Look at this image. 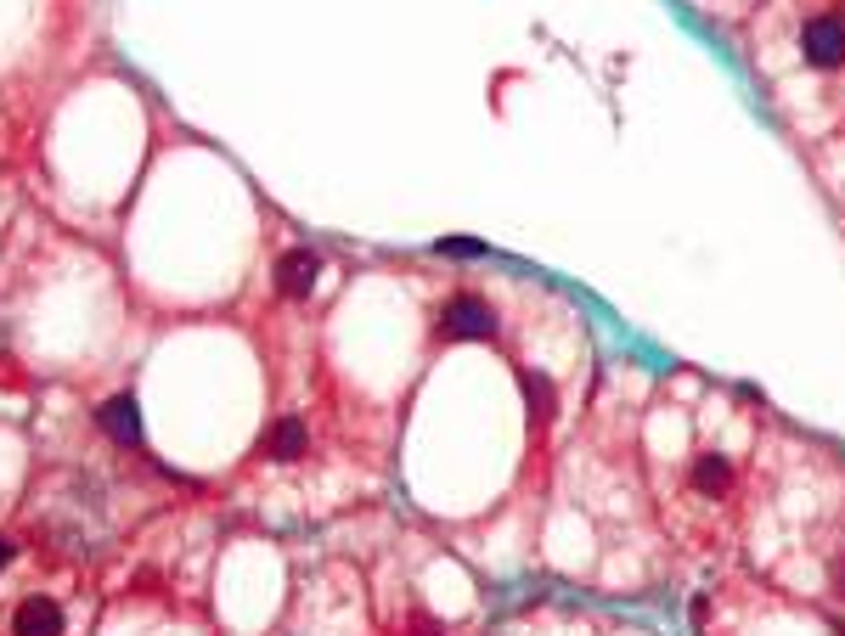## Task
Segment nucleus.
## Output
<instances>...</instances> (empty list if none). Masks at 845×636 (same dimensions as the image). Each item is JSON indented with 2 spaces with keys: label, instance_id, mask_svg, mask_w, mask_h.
I'll list each match as a JSON object with an SVG mask.
<instances>
[{
  "label": "nucleus",
  "instance_id": "nucleus-2",
  "mask_svg": "<svg viewBox=\"0 0 845 636\" xmlns=\"http://www.w3.org/2000/svg\"><path fill=\"white\" fill-rule=\"evenodd\" d=\"M800 51L811 69H840L845 62V17H811L806 35H800Z\"/></svg>",
  "mask_w": 845,
  "mask_h": 636
},
{
  "label": "nucleus",
  "instance_id": "nucleus-4",
  "mask_svg": "<svg viewBox=\"0 0 845 636\" xmlns=\"http://www.w3.org/2000/svg\"><path fill=\"white\" fill-rule=\"evenodd\" d=\"M316 271H321V259H316L310 248H287V254L277 259V288H282L287 298H305V293L316 288Z\"/></svg>",
  "mask_w": 845,
  "mask_h": 636
},
{
  "label": "nucleus",
  "instance_id": "nucleus-3",
  "mask_svg": "<svg viewBox=\"0 0 845 636\" xmlns=\"http://www.w3.org/2000/svg\"><path fill=\"white\" fill-rule=\"evenodd\" d=\"M96 423H102V433H108V440H119V445H136V440H142V406H136V394H113V400H102V412H96Z\"/></svg>",
  "mask_w": 845,
  "mask_h": 636
},
{
  "label": "nucleus",
  "instance_id": "nucleus-5",
  "mask_svg": "<svg viewBox=\"0 0 845 636\" xmlns=\"http://www.w3.org/2000/svg\"><path fill=\"white\" fill-rule=\"evenodd\" d=\"M12 636H62V609L51 597H28L12 614Z\"/></svg>",
  "mask_w": 845,
  "mask_h": 636
},
{
  "label": "nucleus",
  "instance_id": "nucleus-9",
  "mask_svg": "<svg viewBox=\"0 0 845 636\" xmlns=\"http://www.w3.org/2000/svg\"><path fill=\"white\" fill-rule=\"evenodd\" d=\"M440 254H451V259H479V254H485V243H474V237H445V243H440Z\"/></svg>",
  "mask_w": 845,
  "mask_h": 636
},
{
  "label": "nucleus",
  "instance_id": "nucleus-8",
  "mask_svg": "<svg viewBox=\"0 0 845 636\" xmlns=\"http://www.w3.org/2000/svg\"><path fill=\"white\" fill-rule=\"evenodd\" d=\"M525 400L536 406V417H552V383L541 372H525Z\"/></svg>",
  "mask_w": 845,
  "mask_h": 636
},
{
  "label": "nucleus",
  "instance_id": "nucleus-1",
  "mask_svg": "<svg viewBox=\"0 0 845 636\" xmlns=\"http://www.w3.org/2000/svg\"><path fill=\"white\" fill-rule=\"evenodd\" d=\"M440 332H445V339H491L497 310L485 305V298H474V293H457V298H445V310H440Z\"/></svg>",
  "mask_w": 845,
  "mask_h": 636
},
{
  "label": "nucleus",
  "instance_id": "nucleus-7",
  "mask_svg": "<svg viewBox=\"0 0 845 636\" xmlns=\"http://www.w3.org/2000/svg\"><path fill=\"white\" fill-rule=\"evenodd\" d=\"M694 485H699L705 496H722V490L733 485V467H727V456H699V462H694Z\"/></svg>",
  "mask_w": 845,
  "mask_h": 636
},
{
  "label": "nucleus",
  "instance_id": "nucleus-10",
  "mask_svg": "<svg viewBox=\"0 0 845 636\" xmlns=\"http://www.w3.org/2000/svg\"><path fill=\"white\" fill-rule=\"evenodd\" d=\"M12 558H17V547H12V541H0V568H7Z\"/></svg>",
  "mask_w": 845,
  "mask_h": 636
},
{
  "label": "nucleus",
  "instance_id": "nucleus-6",
  "mask_svg": "<svg viewBox=\"0 0 845 636\" xmlns=\"http://www.w3.org/2000/svg\"><path fill=\"white\" fill-rule=\"evenodd\" d=\"M305 440H310L305 423H299V417H282V423L271 428V456H277V462H299V456H305Z\"/></svg>",
  "mask_w": 845,
  "mask_h": 636
}]
</instances>
